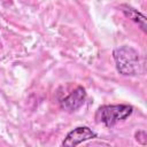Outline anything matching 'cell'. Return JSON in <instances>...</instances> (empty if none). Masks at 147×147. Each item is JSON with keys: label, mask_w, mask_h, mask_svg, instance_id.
I'll use <instances>...</instances> for the list:
<instances>
[{"label": "cell", "mask_w": 147, "mask_h": 147, "mask_svg": "<svg viewBox=\"0 0 147 147\" xmlns=\"http://www.w3.org/2000/svg\"><path fill=\"white\" fill-rule=\"evenodd\" d=\"M86 95V90L83 86H77L70 94L60 101V107L68 113H74L85 103Z\"/></svg>", "instance_id": "4"}, {"label": "cell", "mask_w": 147, "mask_h": 147, "mask_svg": "<svg viewBox=\"0 0 147 147\" xmlns=\"http://www.w3.org/2000/svg\"><path fill=\"white\" fill-rule=\"evenodd\" d=\"M121 10L122 13L127 17L130 18L131 21H133L141 30L142 32H146L147 29H146V16L144 14H141L139 10H137L136 8L129 6V5H121Z\"/></svg>", "instance_id": "5"}, {"label": "cell", "mask_w": 147, "mask_h": 147, "mask_svg": "<svg viewBox=\"0 0 147 147\" xmlns=\"http://www.w3.org/2000/svg\"><path fill=\"white\" fill-rule=\"evenodd\" d=\"M96 137H98V134L88 126H85V125L77 126L67 133L65 138L62 141V146L75 147L77 145H80L82 142L95 139Z\"/></svg>", "instance_id": "3"}, {"label": "cell", "mask_w": 147, "mask_h": 147, "mask_svg": "<svg viewBox=\"0 0 147 147\" xmlns=\"http://www.w3.org/2000/svg\"><path fill=\"white\" fill-rule=\"evenodd\" d=\"M113 59L115 61L116 70L122 76L133 77L141 71L140 55L138 51L131 46L123 45L116 47L113 51Z\"/></svg>", "instance_id": "1"}, {"label": "cell", "mask_w": 147, "mask_h": 147, "mask_svg": "<svg viewBox=\"0 0 147 147\" xmlns=\"http://www.w3.org/2000/svg\"><path fill=\"white\" fill-rule=\"evenodd\" d=\"M133 113V107L125 103L105 105L96 109L95 121L103 124L106 127H113L116 124L125 121Z\"/></svg>", "instance_id": "2"}]
</instances>
